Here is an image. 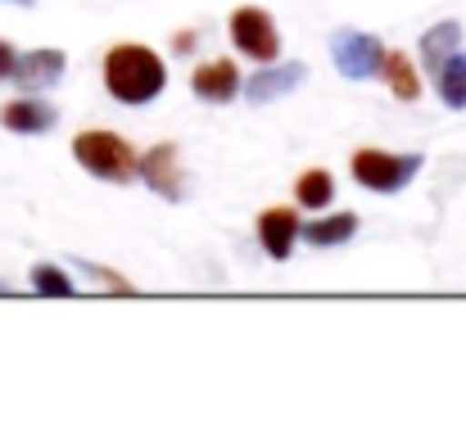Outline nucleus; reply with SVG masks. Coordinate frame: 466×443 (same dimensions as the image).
<instances>
[{
	"instance_id": "nucleus-2",
	"label": "nucleus",
	"mask_w": 466,
	"mask_h": 443,
	"mask_svg": "<svg viewBox=\"0 0 466 443\" xmlns=\"http://www.w3.org/2000/svg\"><path fill=\"white\" fill-rule=\"evenodd\" d=\"M73 158H77L91 176L114 181V186H123V181H132V176L141 172V154L127 146L118 132H105V127L77 132V136H73Z\"/></svg>"
},
{
	"instance_id": "nucleus-15",
	"label": "nucleus",
	"mask_w": 466,
	"mask_h": 443,
	"mask_svg": "<svg viewBox=\"0 0 466 443\" xmlns=\"http://www.w3.org/2000/svg\"><path fill=\"white\" fill-rule=\"evenodd\" d=\"M435 86H440V100L449 109H466V50H453L440 73H435Z\"/></svg>"
},
{
	"instance_id": "nucleus-17",
	"label": "nucleus",
	"mask_w": 466,
	"mask_h": 443,
	"mask_svg": "<svg viewBox=\"0 0 466 443\" xmlns=\"http://www.w3.org/2000/svg\"><path fill=\"white\" fill-rule=\"evenodd\" d=\"M32 290L46 298H73V281H68V272L41 263V267H32Z\"/></svg>"
},
{
	"instance_id": "nucleus-8",
	"label": "nucleus",
	"mask_w": 466,
	"mask_h": 443,
	"mask_svg": "<svg viewBox=\"0 0 466 443\" xmlns=\"http://www.w3.org/2000/svg\"><path fill=\"white\" fill-rule=\"evenodd\" d=\"M309 77V68L299 64V59H290V64H277V68H258L254 77H245L240 82V91H245V100L249 105H268V100H277V96H290V91H299V82Z\"/></svg>"
},
{
	"instance_id": "nucleus-13",
	"label": "nucleus",
	"mask_w": 466,
	"mask_h": 443,
	"mask_svg": "<svg viewBox=\"0 0 466 443\" xmlns=\"http://www.w3.org/2000/svg\"><path fill=\"white\" fill-rule=\"evenodd\" d=\"M353 231H358V213H330V217H317L309 227H299V236L312 249H335V245L353 240Z\"/></svg>"
},
{
	"instance_id": "nucleus-14",
	"label": "nucleus",
	"mask_w": 466,
	"mask_h": 443,
	"mask_svg": "<svg viewBox=\"0 0 466 443\" xmlns=\"http://www.w3.org/2000/svg\"><path fill=\"white\" fill-rule=\"evenodd\" d=\"M453 50H462V23H453V18L435 23V27L421 36V59H426L431 73H440V64H444Z\"/></svg>"
},
{
	"instance_id": "nucleus-1",
	"label": "nucleus",
	"mask_w": 466,
	"mask_h": 443,
	"mask_svg": "<svg viewBox=\"0 0 466 443\" xmlns=\"http://www.w3.org/2000/svg\"><path fill=\"white\" fill-rule=\"evenodd\" d=\"M105 86L118 105H150L163 96L167 86V68L150 45H137V41H118L109 45L105 55Z\"/></svg>"
},
{
	"instance_id": "nucleus-7",
	"label": "nucleus",
	"mask_w": 466,
	"mask_h": 443,
	"mask_svg": "<svg viewBox=\"0 0 466 443\" xmlns=\"http://www.w3.org/2000/svg\"><path fill=\"white\" fill-rule=\"evenodd\" d=\"M190 91L204 105H227V100L240 96V68L231 59H208L190 73Z\"/></svg>"
},
{
	"instance_id": "nucleus-3",
	"label": "nucleus",
	"mask_w": 466,
	"mask_h": 443,
	"mask_svg": "<svg viewBox=\"0 0 466 443\" xmlns=\"http://www.w3.org/2000/svg\"><path fill=\"white\" fill-rule=\"evenodd\" d=\"M349 167H353V181H358V186H367V190H376V195H394V190H403V186L417 176L421 158H417V154L358 149V154L349 158Z\"/></svg>"
},
{
	"instance_id": "nucleus-12",
	"label": "nucleus",
	"mask_w": 466,
	"mask_h": 443,
	"mask_svg": "<svg viewBox=\"0 0 466 443\" xmlns=\"http://www.w3.org/2000/svg\"><path fill=\"white\" fill-rule=\"evenodd\" d=\"M380 77H385V86L403 100V105H412V100H421V73H417V64L403 55V50H390L385 55V64H380Z\"/></svg>"
},
{
	"instance_id": "nucleus-21",
	"label": "nucleus",
	"mask_w": 466,
	"mask_h": 443,
	"mask_svg": "<svg viewBox=\"0 0 466 443\" xmlns=\"http://www.w3.org/2000/svg\"><path fill=\"white\" fill-rule=\"evenodd\" d=\"M14 5H32V0H14Z\"/></svg>"
},
{
	"instance_id": "nucleus-9",
	"label": "nucleus",
	"mask_w": 466,
	"mask_h": 443,
	"mask_svg": "<svg viewBox=\"0 0 466 443\" xmlns=\"http://www.w3.org/2000/svg\"><path fill=\"white\" fill-rule=\"evenodd\" d=\"M64 68H68V55L64 50H27V55L14 59V73L9 77L23 91H46V86H55L64 77Z\"/></svg>"
},
{
	"instance_id": "nucleus-6",
	"label": "nucleus",
	"mask_w": 466,
	"mask_h": 443,
	"mask_svg": "<svg viewBox=\"0 0 466 443\" xmlns=\"http://www.w3.org/2000/svg\"><path fill=\"white\" fill-rule=\"evenodd\" d=\"M299 213L295 208H286V204H277V208H263L258 213V245H263V254L268 258H277V263H286L290 254H295V240H299Z\"/></svg>"
},
{
	"instance_id": "nucleus-19",
	"label": "nucleus",
	"mask_w": 466,
	"mask_h": 443,
	"mask_svg": "<svg viewBox=\"0 0 466 443\" xmlns=\"http://www.w3.org/2000/svg\"><path fill=\"white\" fill-rule=\"evenodd\" d=\"M172 50H177V55H186V50H195V27H186V32H177V36H172Z\"/></svg>"
},
{
	"instance_id": "nucleus-20",
	"label": "nucleus",
	"mask_w": 466,
	"mask_h": 443,
	"mask_svg": "<svg viewBox=\"0 0 466 443\" xmlns=\"http://www.w3.org/2000/svg\"><path fill=\"white\" fill-rule=\"evenodd\" d=\"M14 59H18V55H14V45H9V41H0V77H9V73H14Z\"/></svg>"
},
{
	"instance_id": "nucleus-18",
	"label": "nucleus",
	"mask_w": 466,
	"mask_h": 443,
	"mask_svg": "<svg viewBox=\"0 0 466 443\" xmlns=\"http://www.w3.org/2000/svg\"><path fill=\"white\" fill-rule=\"evenodd\" d=\"M82 272H91L96 281H105V286H114V290H123V295L132 290V286H127L123 277H114V272H105V267H96V263H82Z\"/></svg>"
},
{
	"instance_id": "nucleus-16",
	"label": "nucleus",
	"mask_w": 466,
	"mask_h": 443,
	"mask_svg": "<svg viewBox=\"0 0 466 443\" xmlns=\"http://www.w3.org/2000/svg\"><path fill=\"white\" fill-rule=\"evenodd\" d=\"M330 195H335V176H330L326 167H309V172H299V181H295V199H299L304 208H326V204H330Z\"/></svg>"
},
{
	"instance_id": "nucleus-10",
	"label": "nucleus",
	"mask_w": 466,
	"mask_h": 443,
	"mask_svg": "<svg viewBox=\"0 0 466 443\" xmlns=\"http://www.w3.org/2000/svg\"><path fill=\"white\" fill-rule=\"evenodd\" d=\"M146 186L163 195V199H181L186 195V176H181V163H177V146H155L150 154H141V172Z\"/></svg>"
},
{
	"instance_id": "nucleus-22",
	"label": "nucleus",
	"mask_w": 466,
	"mask_h": 443,
	"mask_svg": "<svg viewBox=\"0 0 466 443\" xmlns=\"http://www.w3.org/2000/svg\"><path fill=\"white\" fill-rule=\"evenodd\" d=\"M0 295H5V286H0Z\"/></svg>"
},
{
	"instance_id": "nucleus-5",
	"label": "nucleus",
	"mask_w": 466,
	"mask_h": 443,
	"mask_svg": "<svg viewBox=\"0 0 466 443\" xmlns=\"http://www.w3.org/2000/svg\"><path fill=\"white\" fill-rule=\"evenodd\" d=\"M330 59H335L339 77H349V82H367V77L380 73V64H385V45H380V36H371V32H353V27H344V32L330 36Z\"/></svg>"
},
{
	"instance_id": "nucleus-4",
	"label": "nucleus",
	"mask_w": 466,
	"mask_h": 443,
	"mask_svg": "<svg viewBox=\"0 0 466 443\" xmlns=\"http://www.w3.org/2000/svg\"><path fill=\"white\" fill-rule=\"evenodd\" d=\"M227 32H231V45H236L245 59L272 64V59L281 55V32H277L272 14L258 9V5H240V9H231Z\"/></svg>"
},
{
	"instance_id": "nucleus-11",
	"label": "nucleus",
	"mask_w": 466,
	"mask_h": 443,
	"mask_svg": "<svg viewBox=\"0 0 466 443\" xmlns=\"http://www.w3.org/2000/svg\"><path fill=\"white\" fill-rule=\"evenodd\" d=\"M55 105H46V100H36V96H23V100H9L5 109H0V127L5 132H18V136H41V132H50L55 127Z\"/></svg>"
}]
</instances>
